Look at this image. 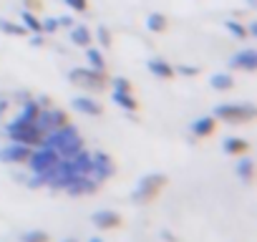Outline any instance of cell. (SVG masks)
Returning <instances> with one entry per match:
<instances>
[{"mask_svg":"<svg viewBox=\"0 0 257 242\" xmlns=\"http://www.w3.org/2000/svg\"><path fill=\"white\" fill-rule=\"evenodd\" d=\"M212 116L217 121H224V124H249L254 118V106H249V103H219Z\"/></svg>","mask_w":257,"mask_h":242,"instance_id":"cell-4","label":"cell"},{"mask_svg":"<svg viewBox=\"0 0 257 242\" xmlns=\"http://www.w3.org/2000/svg\"><path fill=\"white\" fill-rule=\"evenodd\" d=\"M96 38H98V43H101L103 48H111V43H113V36H111V31H108L106 26H98Z\"/></svg>","mask_w":257,"mask_h":242,"instance_id":"cell-28","label":"cell"},{"mask_svg":"<svg viewBox=\"0 0 257 242\" xmlns=\"http://www.w3.org/2000/svg\"><path fill=\"white\" fill-rule=\"evenodd\" d=\"M162 237H164L167 242H179V239H177V237H174V234H172L169 229H162Z\"/></svg>","mask_w":257,"mask_h":242,"instance_id":"cell-37","label":"cell"},{"mask_svg":"<svg viewBox=\"0 0 257 242\" xmlns=\"http://www.w3.org/2000/svg\"><path fill=\"white\" fill-rule=\"evenodd\" d=\"M224 28H227V33L234 36L237 41H244V38H247V28H244L239 21H224Z\"/></svg>","mask_w":257,"mask_h":242,"instance_id":"cell-26","label":"cell"},{"mask_svg":"<svg viewBox=\"0 0 257 242\" xmlns=\"http://www.w3.org/2000/svg\"><path fill=\"white\" fill-rule=\"evenodd\" d=\"M237 177L242 182H252V177H254V162L252 159H239L237 162Z\"/></svg>","mask_w":257,"mask_h":242,"instance_id":"cell-23","label":"cell"},{"mask_svg":"<svg viewBox=\"0 0 257 242\" xmlns=\"http://www.w3.org/2000/svg\"><path fill=\"white\" fill-rule=\"evenodd\" d=\"M31 189H38V187H46V174H33L31 182H28Z\"/></svg>","mask_w":257,"mask_h":242,"instance_id":"cell-32","label":"cell"},{"mask_svg":"<svg viewBox=\"0 0 257 242\" xmlns=\"http://www.w3.org/2000/svg\"><path fill=\"white\" fill-rule=\"evenodd\" d=\"M222 149H224V154H229V157H239V154H244V152L249 149V144H247L244 139H239V137H229V139H224Z\"/></svg>","mask_w":257,"mask_h":242,"instance_id":"cell-18","label":"cell"},{"mask_svg":"<svg viewBox=\"0 0 257 242\" xmlns=\"http://www.w3.org/2000/svg\"><path fill=\"white\" fill-rule=\"evenodd\" d=\"M147 28H149L152 33H164V31L169 28V21H167V16H162V13H152V16L147 18Z\"/></svg>","mask_w":257,"mask_h":242,"instance_id":"cell-21","label":"cell"},{"mask_svg":"<svg viewBox=\"0 0 257 242\" xmlns=\"http://www.w3.org/2000/svg\"><path fill=\"white\" fill-rule=\"evenodd\" d=\"M71 106H73L78 113H86V116H101V113H103V106H101L96 98H91V96H76V98L71 101Z\"/></svg>","mask_w":257,"mask_h":242,"instance_id":"cell-13","label":"cell"},{"mask_svg":"<svg viewBox=\"0 0 257 242\" xmlns=\"http://www.w3.org/2000/svg\"><path fill=\"white\" fill-rule=\"evenodd\" d=\"M58 26H63V28H71V26H73V18H71V16H61V18H58Z\"/></svg>","mask_w":257,"mask_h":242,"instance_id":"cell-34","label":"cell"},{"mask_svg":"<svg viewBox=\"0 0 257 242\" xmlns=\"http://www.w3.org/2000/svg\"><path fill=\"white\" fill-rule=\"evenodd\" d=\"M71 41L76 43V46H81V48H86V46H91V41H93V36H91V31L86 28V26H71Z\"/></svg>","mask_w":257,"mask_h":242,"instance_id":"cell-19","label":"cell"},{"mask_svg":"<svg viewBox=\"0 0 257 242\" xmlns=\"http://www.w3.org/2000/svg\"><path fill=\"white\" fill-rule=\"evenodd\" d=\"M6 134H8L11 142H18V144H26V147H33V149L41 147L43 139H46V134L33 124V121H23V118L11 121V124L6 127Z\"/></svg>","mask_w":257,"mask_h":242,"instance_id":"cell-2","label":"cell"},{"mask_svg":"<svg viewBox=\"0 0 257 242\" xmlns=\"http://www.w3.org/2000/svg\"><path fill=\"white\" fill-rule=\"evenodd\" d=\"M8 106H11V101H8L6 96H0V116H6V111H8Z\"/></svg>","mask_w":257,"mask_h":242,"instance_id":"cell-35","label":"cell"},{"mask_svg":"<svg viewBox=\"0 0 257 242\" xmlns=\"http://www.w3.org/2000/svg\"><path fill=\"white\" fill-rule=\"evenodd\" d=\"M43 144L51 147V149H56L61 159H71L76 152L83 149L81 134H78V129L71 127V124H66V127H61V129H56V132H51V134H46Z\"/></svg>","mask_w":257,"mask_h":242,"instance_id":"cell-1","label":"cell"},{"mask_svg":"<svg viewBox=\"0 0 257 242\" xmlns=\"http://www.w3.org/2000/svg\"><path fill=\"white\" fill-rule=\"evenodd\" d=\"M88 242H103V239H101V237H91Z\"/></svg>","mask_w":257,"mask_h":242,"instance_id":"cell-41","label":"cell"},{"mask_svg":"<svg viewBox=\"0 0 257 242\" xmlns=\"http://www.w3.org/2000/svg\"><path fill=\"white\" fill-rule=\"evenodd\" d=\"M21 21H23V28L31 31V33H41V21L33 11H23L21 13Z\"/></svg>","mask_w":257,"mask_h":242,"instance_id":"cell-24","label":"cell"},{"mask_svg":"<svg viewBox=\"0 0 257 242\" xmlns=\"http://www.w3.org/2000/svg\"><path fill=\"white\" fill-rule=\"evenodd\" d=\"M108 83L113 86V91H132V81H128V78H123V76H118V78H111Z\"/></svg>","mask_w":257,"mask_h":242,"instance_id":"cell-29","label":"cell"},{"mask_svg":"<svg viewBox=\"0 0 257 242\" xmlns=\"http://www.w3.org/2000/svg\"><path fill=\"white\" fill-rule=\"evenodd\" d=\"M182 76H199V68H194V66H179L177 68Z\"/></svg>","mask_w":257,"mask_h":242,"instance_id":"cell-33","label":"cell"},{"mask_svg":"<svg viewBox=\"0 0 257 242\" xmlns=\"http://www.w3.org/2000/svg\"><path fill=\"white\" fill-rule=\"evenodd\" d=\"M31 152H33V147H26V144L11 142L8 147L0 149V162H3V164H28Z\"/></svg>","mask_w":257,"mask_h":242,"instance_id":"cell-9","label":"cell"},{"mask_svg":"<svg viewBox=\"0 0 257 242\" xmlns=\"http://www.w3.org/2000/svg\"><path fill=\"white\" fill-rule=\"evenodd\" d=\"M58 162H61L58 152H56V149H51V147H46V144H41V147H36V149L31 152L28 167H31V172H33V174H46V172H51Z\"/></svg>","mask_w":257,"mask_h":242,"instance_id":"cell-6","label":"cell"},{"mask_svg":"<svg viewBox=\"0 0 257 242\" xmlns=\"http://www.w3.org/2000/svg\"><path fill=\"white\" fill-rule=\"evenodd\" d=\"M61 26H58V18H46L41 21V33H56Z\"/></svg>","mask_w":257,"mask_h":242,"instance_id":"cell-30","label":"cell"},{"mask_svg":"<svg viewBox=\"0 0 257 242\" xmlns=\"http://www.w3.org/2000/svg\"><path fill=\"white\" fill-rule=\"evenodd\" d=\"M254 3H257V0H247V6H249V8H254Z\"/></svg>","mask_w":257,"mask_h":242,"instance_id":"cell-42","label":"cell"},{"mask_svg":"<svg viewBox=\"0 0 257 242\" xmlns=\"http://www.w3.org/2000/svg\"><path fill=\"white\" fill-rule=\"evenodd\" d=\"M209 86H212L214 91H229V88H234V78H232L229 73H214V76L209 78Z\"/></svg>","mask_w":257,"mask_h":242,"instance_id":"cell-20","label":"cell"},{"mask_svg":"<svg viewBox=\"0 0 257 242\" xmlns=\"http://www.w3.org/2000/svg\"><path fill=\"white\" fill-rule=\"evenodd\" d=\"M91 222L98 229H118L121 227V214L113 212V209H98V212L91 214Z\"/></svg>","mask_w":257,"mask_h":242,"instance_id":"cell-11","label":"cell"},{"mask_svg":"<svg viewBox=\"0 0 257 242\" xmlns=\"http://www.w3.org/2000/svg\"><path fill=\"white\" fill-rule=\"evenodd\" d=\"M26 11H36V8H41V3H38V0H26Z\"/></svg>","mask_w":257,"mask_h":242,"instance_id":"cell-38","label":"cell"},{"mask_svg":"<svg viewBox=\"0 0 257 242\" xmlns=\"http://www.w3.org/2000/svg\"><path fill=\"white\" fill-rule=\"evenodd\" d=\"M0 33H6V36H26L28 31L23 28V23H13L8 18H0Z\"/></svg>","mask_w":257,"mask_h":242,"instance_id":"cell-22","label":"cell"},{"mask_svg":"<svg viewBox=\"0 0 257 242\" xmlns=\"http://www.w3.org/2000/svg\"><path fill=\"white\" fill-rule=\"evenodd\" d=\"M214 129H217V118L214 116H202V118H194L192 121V127H189V132L194 134V137H212L214 134Z\"/></svg>","mask_w":257,"mask_h":242,"instance_id":"cell-14","label":"cell"},{"mask_svg":"<svg viewBox=\"0 0 257 242\" xmlns=\"http://www.w3.org/2000/svg\"><path fill=\"white\" fill-rule=\"evenodd\" d=\"M247 36H257V23H249V28H247Z\"/></svg>","mask_w":257,"mask_h":242,"instance_id":"cell-39","label":"cell"},{"mask_svg":"<svg viewBox=\"0 0 257 242\" xmlns=\"http://www.w3.org/2000/svg\"><path fill=\"white\" fill-rule=\"evenodd\" d=\"M113 103H116V106H121V108H123V111H128V113L139 108V101L134 98V93H132V91H113Z\"/></svg>","mask_w":257,"mask_h":242,"instance_id":"cell-17","label":"cell"},{"mask_svg":"<svg viewBox=\"0 0 257 242\" xmlns=\"http://www.w3.org/2000/svg\"><path fill=\"white\" fill-rule=\"evenodd\" d=\"M63 3H66L71 11H78V13H86V11H88V0H63Z\"/></svg>","mask_w":257,"mask_h":242,"instance_id":"cell-31","label":"cell"},{"mask_svg":"<svg viewBox=\"0 0 257 242\" xmlns=\"http://www.w3.org/2000/svg\"><path fill=\"white\" fill-rule=\"evenodd\" d=\"M91 159H93L91 174L96 177V182H98V184H101V182H106V179H111V177L116 174V164H113L111 154H106V152H96V154H91Z\"/></svg>","mask_w":257,"mask_h":242,"instance_id":"cell-8","label":"cell"},{"mask_svg":"<svg viewBox=\"0 0 257 242\" xmlns=\"http://www.w3.org/2000/svg\"><path fill=\"white\" fill-rule=\"evenodd\" d=\"M68 81L78 88H86V91H103L108 86L106 73L98 71V68H71Z\"/></svg>","mask_w":257,"mask_h":242,"instance_id":"cell-5","label":"cell"},{"mask_svg":"<svg viewBox=\"0 0 257 242\" xmlns=\"http://www.w3.org/2000/svg\"><path fill=\"white\" fill-rule=\"evenodd\" d=\"M167 174H159V172H152V174H147V177H142L139 179V184H137V189L132 192V202H137V204H149L152 199H157V194L167 187Z\"/></svg>","mask_w":257,"mask_h":242,"instance_id":"cell-3","label":"cell"},{"mask_svg":"<svg viewBox=\"0 0 257 242\" xmlns=\"http://www.w3.org/2000/svg\"><path fill=\"white\" fill-rule=\"evenodd\" d=\"M229 66L232 68H239V71H254L257 68V53H254V48H244V51L234 53L232 61H229Z\"/></svg>","mask_w":257,"mask_h":242,"instance_id":"cell-12","label":"cell"},{"mask_svg":"<svg viewBox=\"0 0 257 242\" xmlns=\"http://www.w3.org/2000/svg\"><path fill=\"white\" fill-rule=\"evenodd\" d=\"M98 189V182L91 179V174H76L63 192H68L71 197H86V194H93Z\"/></svg>","mask_w":257,"mask_h":242,"instance_id":"cell-10","label":"cell"},{"mask_svg":"<svg viewBox=\"0 0 257 242\" xmlns=\"http://www.w3.org/2000/svg\"><path fill=\"white\" fill-rule=\"evenodd\" d=\"M68 164H71V169H73V174H91V167H93V159H91V154L88 152H76L71 159H68Z\"/></svg>","mask_w":257,"mask_h":242,"instance_id":"cell-15","label":"cell"},{"mask_svg":"<svg viewBox=\"0 0 257 242\" xmlns=\"http://www.w3.org/2000/svg\"><path fill=\"white\" fill-rule=\"evenodd\" d=\"M63 242H78V239H76V237H66Z\"/></svg>","mask_w":257,"mask_h":242,"instance_id":"cell-40","label":"cell"},{"mask_svg":"<svg viewBox=\"0 0 257 242\" xmlns=\"http://www.w3.org/2000/svg\"><path fill=\"white\" fill-rule=\"evenodd\" d=\"M23 242H51V234L43 229H28L23 234Z\"/></svg>","mask_w":257,"mask_h":242,"instance_id":"cell-27","label":"cell"},{"mask_svg":"<svg viewBox=\"0 0 257 242\" xmlns=\"http://www.w3.org/2000/svg\"><path fill=\"white\" fill-rule=\"evenodd\" d=\"M31 46H43V38H41V33H33V38H31Z\"/></svg>","mask_w":257,"mask_h":242,"instance_id":"cell-36","label":"cell"},{"mask_svg":"<svg viewBox=\"0 0 257 242\" xmlns=\"http://www.w3.org/2000/svg\"><path fill=\"white\" fill-rule=\"evenodd\" d=\"M147 68H149L154 76H159L162 81H169V78H174V73H177L164 58H149V61H147Z\"/></svg>","mask_w":257,"mask_h":242,"instance_id":"cell-16","label":"cell"},{"mask_svg":"<svg viewBox=\"0 0 257 242\" xmlns=\"http://www.w3.org/2000/svg\"><path fill=\"white\" fill-rule=\"evenodd\" d=\"M68 113L63 111V108H41V113H38V118H36V127L43 132V134H51V132H56V129H61V127H66L68 124Z\"/></svg>","mask_w":257,"mask_h":242,"instance_id":"cell-7","label":"cell"},{"mask_svg":"<svg viewBox=\"0 0 257 242\" xmlns=\"http://www.w3.org/2000/svg\"><path fill=\"white\" fill-rule=\"evenodd\" d=\"M86 58L91 61V68H98V71H103V68H106V58H103V53H101L98 48L86 46Z\"/></svg>","mask_w":257,"mask_h":242,"instance_id":"cell-25","label":"cell"}]
</instances>
